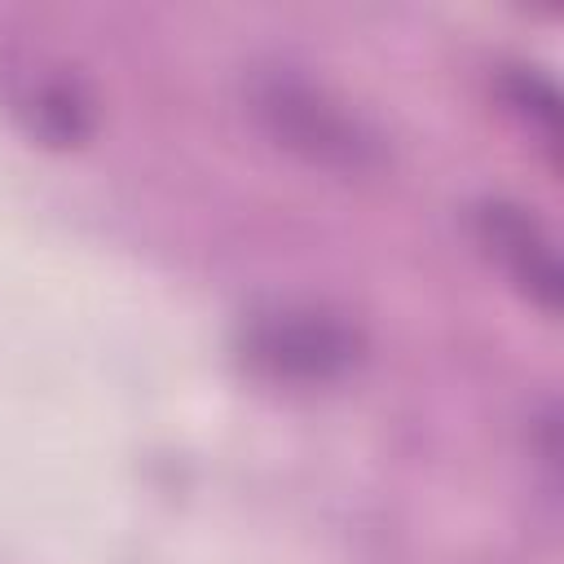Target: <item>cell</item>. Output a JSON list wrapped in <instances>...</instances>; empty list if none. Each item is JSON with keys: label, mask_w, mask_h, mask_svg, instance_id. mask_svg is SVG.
Returning <instances> with one entry per match:
<instances>
[{"label": "cell", "mask_w": 564, "mask_h": 564, "mask_svg": "<svg viewBox=\"0 0 564 564\" xmlns=\"http://www.w3.org/2000/svg\"><path fill=\"white\" fill-rule=\"evenodd\" d=\"M247 357L278 379H330L352 366L357 339L344 322L317 308H278L251 322Z\"/></svg>", "instance_id": "1"}, {"label": "cell", "mask_w": 564, "mask_h": 564, "mask_svg": "<svg viewBox=\"0 0 564 564\" xmlns=\"http://www.w3.org/2000/svg\"><path fill=\"white\" fill-rule=\"evenodd\" d=\"M260 110L264 119L273 123V132L304 150L313 163H326V167H366L370 163V141L330 106H322L308 88H295V84H273L269 93H260Z\"/></svg>", "instance_id": "2"}, {"label": "cell", "mask_w": 564, "mask_h": 564, "mask_svg": "<svg viewBox=\"0 0 564 564\" xmlns=\"http://www.w3.org/2000/svg\"><path fill=\"white\" fill-rule=\"evenodd\" d=\"M480 238L507 264V273L524 286V295L538 300L546 313H555L560 269H555V251H551V238L542 234V225L511 203H489L480 212Z\"/></svg>", "instance_id": "3"}, {"label": "cell", "mask_w": 564, "mask_h": 564, "mask_svg": "<svg viewBox=\"0 0 564 564\" xmlns=\"http://www.w3.org/2000/svg\"><path fill=\"white\" fill-rule=\"evenodd\" d=\"M18 110L26 115L31 132H40L53 145H70L88 132V106L66 79H48V84L26 88L18 97Z\"/></svg>", "instance_id": "4"}]
</instances>
